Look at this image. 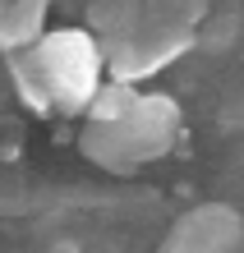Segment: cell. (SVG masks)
<instances>
[{
  "label": "cell",
  "mask_w": 244,
  "mask_h": 253,
  "mask_svg": "<svg viewBox=\"0 0 244 253\" xmlns=\"http://www.w3.org/2000/svg\"><path fill=\"white\" fill-rule=\"evenodd\" d=\"M9 5H14V0H0V19H5V9H9Z\"/></svg>",
  "instance_id": "cell-10"
},
{
  "label": "cell",
  "mask_w": 244,
  "mask_h": 253,
  "mask_svg": "<svg viewBox=\"0 0 244 253\" xmlns=\"http://www.w3.org/2000/svg\"><path fill=\"white\" fill-rule=\"evenodd\" d=\"M198 46L194 28H175L161 19H143L125 42L106 46V74L120 83H143L152 74H161L166 65H175L180 55H189Z\"/></svg>",
  "instance_id": "cell-3"
},
{
  "label": "cell",
  "mask_w": 244,
  "mask_h": 253,
  "mask_svg": "<svg viewBox=\"0 0 244 253\" xmlns=\"http://www.w3.org/2000/svg\"><path fill=\"white\" fill-rule=\"evenodd\" d=\"M5 60H9L14 97H19L33 115H51L55 101H51V87H47V74H42V65H37V51H14V55H5Z\"/></svg>",
  "instance_id": "cell-7"
},
{
  "label": "cell",
  "mask_w": 244,
  "mask_h": 253,
  "mask_svg": "<svg viewBox=\"0 0 244 253\" xmlns=\"http://www.w3.org/2000/svg\"><path fill=\"white\" fill-rule=\"evenodd\" d=\"M37 65L47 74L51 101L60 115H88L106 74V46L93 28H55L37 42Z\"/></svg>",
  "instance_id": "cell-2"
},
{
  "label": "cell",
  "mask_w": 244,
  "mask_h": 253,
  "mask_svg": "<svg viewBox=\"0 0 244 253\" xmlns=\"http://www.w3.org/2000/svg\"><path fill=\"white\" fill-rule=\"evenodd\" d=\"M147 19H161V23H175V28H203L212 19L207 0H147Z\"/></svg>",
  "instance_id": "cell-9"
},
{
  "label": "cell",
  "mask_w": 244,
  "mask_h": 253,
  "mask_svg": "<svg viewBox=\"0 0 244 253\" xmlns=\"http://www.w3.org/2000/svg\"><path fill=\"white\" fill-rule=\"evenodd\" d=\"M240 249H244V216L226 203H203L189 207L166 230L157 253H240Z\"/></svg>",
  "instance_id": "cell-4"
},
{
  "label": "cell",
  "mask_w": 244,
  "mask_h": 253,
  "mask_svg": "<svg viewBox=\"0 0 244 253\" xmlns=\"http://www.w3.org/2000/svg\"><path fill=\"white\" fill-rule=\"evenodd\" d=\"M139 101H143L139 83L106 79V83L97 87V97H93V106H88V115H83V120H88V125H111V120H125V115L139 106Z\"/></svg>",
  "instance_id": "cell-8"
},
{
  "label": "cell",
  "mask_w": 244,
  "mask_h": 253,
  "mask_svg": "<svg viewBox=\"0 0 244 253\" xmlns=\"http://www.w3.org/2000/svg\"><path fill=\"white\" fill-rule=\"evenodd\" d=\"M47 14H51V0H14L0 19V51L5 55L33 51L47 37Z\"/></svg>",
  "instance_id": "cell-5"
},
{
  "label": "cell",
  "mask_w": 244,
  "mask_h": 253,
  "mask_svg": "<svg viewBox=\"0 0 244 253\" xmlns=\"http://www.w3.org/2000/svg\"><path fill=\"white\" fill-rule=\"evenodd\" d=\"M143 19H147V0H93L83 28H93L101 37V46H115V42H125Z\"/></svg>",
  "instance_id": "cell-6"
},
{
  "label": "cell",
  "mask_w": 244,
  "mask_h": 253,
  "mask_svg": "<svg viewBox=\"0 0 244 253\" xmlns=\"http://www.w3.org/2000/svg\"><path fill=\"white\" fill-rule=\"evenodd\" d=\"M175 138H180V106H175V97L143 92V101L125 115V120L83 125L79 147L101 170L129 175V170H143V166H152V161H161L175 147Z\"/></svg>",
  "instance_id": "cell-1"
}]
</instances>
